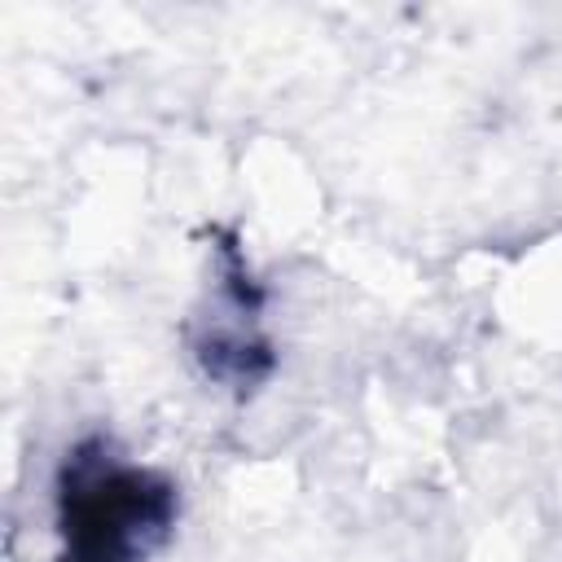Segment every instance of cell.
<instances>
[{
  "mask_svg": "<svg viewBox=\"0 0 562 562\" xmlns=\"http://www.w3.org/2000/svg\"><path fill=\"white\" fill-rule=\"evenodd\" d=\"M180 522V483L110 435L66 448L53 483V562H154Z\"/></svg>",
  "mask_w": 562,
  "mask_h": 562,
  "instance_id": "cell-1",
  "label": "cell"
},
{
  "mask_svg": "<svg viewBox=\"0 0 562 562\" xmlns=\"http://www.w3.org/2000/svg\"><path fill=\"white\" fill-rule=\"evenodd\" d=\"M263 307L268 290L250 272L237 237H215L211 281L184 321V347L193 369L237 400H250L277 373V342L263 325Z\"/></svg>",
  "mask_w": 562,
  "mask_h": 562,
  "instance_id": "cell-2",
  "label": "cell"
}]
</instances>
